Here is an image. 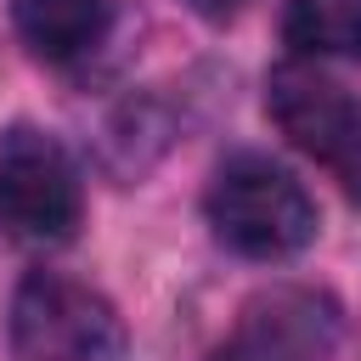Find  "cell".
Wrapping results in <instances>:
<instances>
[{
  "label": "cell",
  "mask_w": 361,
  "mask_h": 361,
  "mask_svg": "<svg viewBox=\"0 0 361 361\" xmlns=\"http://www.w3.org/2000/svg\"><path fill=\"white\" fill-rule=\"evenodd\" d=\"M214 237L243 259H288L316 237V203L293 169L265 152H231L203 197Z\"/></svg>",
  "instance_id": "6da1fadb"
},
{
  "label": "cell",
  "mask_w": 361,
  "mask_h": 361,
  "mask_svg": "<svg viewBox=\"0 0 361 361\" xmlns=\"http://www.w3.org/2000/svg\"><path fill=\"white\" fill-rule=\"evenodd\" d=\"M11 355L17 361H118L124 322L96 288L56 271H34L11 299Z\"/></svg>",
  "instance_id": "7a4b0ae2"
},
{
  "label": "cell",
  "mask_w": 361,
  "mask_h": 361,
  "mask_svg": "<svg viewBox=\"0 0 361 361\" xmlns=\"http://www.w3.org/2000/svg\"><path fill=\"white\" fill-rule=\"evenodd\" d=\"M79 214H85V186L68 147L28 124L6 130L0 135V231L28 248H51L73 237Z\"/></svg>",
  "instance_id": "3957f363"
},
{
  "label": "cell",
  "mask_w": 361,
  "mask_h": 361,
  "mask_svg": "<svg viewBox=\"0 0 361 361\" xmlns=\"http://www.w3.org/2000/svg\"><path fill=\"white\" fill-rule=\"evenodd\" d=\"M265 113L305 158L327 164L350 180V192H361V102H350L344 85L310 62H282L265 79Z\"/></svg>",
  "instance_id": "277c9868"
},
{
  "label": "cell",
  "mask_w": 361,
  "mask_h": 361,
  "mask_svg": "<svg viewBox=\"0 0 361 361\" xmlns=\"http://www.w3.org/2000/svg\"><path fill=\"white\" fill-rule=\"evenodd\" d=\"M338 338V316L310 288H276L248 305L243 333L214 361H322Z\"/></svg>",
  "instance_id": "5b68a950"
},
{
  "label": "cell",
  "mask_w": 361,
  "mask_h": 361,
  "mask_svg": "<svg viewBox=\"0 0 361 361\" xmlns=\"http://www.w3.org/2000/svg\"><path fill=\"white\" fill-rule=\"evenodd\" d=\"M11 23L39 62H79L107 39L113 6L107 0H11Z\"/></svg>",
  "instance_id": "8992f818"
},
{
  "label": "cell",
  "mask_w": 361,
  "mask_h": 361,
  "mask_svg": "<svg viewBox=\"0 0 361 361\" xmlns=\"http://www.w3.org/2000/svg\"><path fill=\"white\" fill-rule=\"evenodd\" d=\"M282 34L299 56H361V0H288Z\"/></svg>",
  "instance_id": "52a82bcc"
},
{
  "label": "cell",
  "mask_w": 361,
  "mask_h": 361,
  "mask_svg": "<svg viewBox=\"0 0 361 361\" xmlns=\"http://www.w3.org/2000/svg\"><path fill=\"white\" fill-rule=\"evenodd\" d=\"M186 6H192L197 17H209V23H226V17H237L248 0H186Z\"/></svg>",
  "instance_id": "ba28073f"
}]
</instances>
